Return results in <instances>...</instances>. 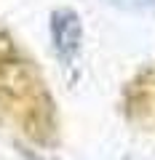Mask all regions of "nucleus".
Returning <instances> with one entry per match:
<instances>
[{
  "instance_id": "nucleus-2",
  "label": "nucleus",
  "mask_w": 155,
  "mask_h": 160,
  "mask_svg": "<svg viewBox=\"0 0 155 160\" xmlns=\"http://www.w3.org/2000/svg\"><path fill=\"white\" fill-rule=\"evenodd\" d=\"M112 6L121 8H131V11H147V8H155V0H107Z\"/></svg>"
},
{
  "instance_id": "nucleus-1",
  "label": "nucleus",
  "mask_w": 155,
  "mask_h": 160,
  "mask_svg": "<svg viewBox=\"0 0 155 160\" xmlns=\"http://www.w3.org/2000/svg\"><path fill=\"white\" fill-rule=\"evenodd\" d=\"M54 35V48L59 51L62 59H72V53L80 46V19L72 11H56L51 22Z\"/></svg>"
}]
</instances>
